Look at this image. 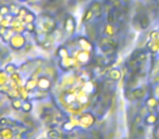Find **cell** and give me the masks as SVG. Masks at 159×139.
I'll return each mask as SVG.
<instances>
[{
  "mask_svg": "<svg viewBox=\"0 0 159 139\" xmlns=\"http://www.w3.org/2000/svg\"><path fill=\"white\" fill-rule=\"evenodd\" d=\"M49 2H54V0H49Z\"/></svg>",
  "mask_w": 159,
  "mask_h": 139,
  "instance_id": "obj_8",
  "label": "cell"
},
{
  "mask_svg": "<svg viewBox=\"0 0 159 139\" xmlns=\"http://www.w3.org/2000/svg\"><path fill=\"white\" fill-rule=\"evenodd\" d=\"M132 95L134 96V98L139 99V98H142L143 97V95H144V91H143V89H141V88L134 89V90L132 91Z\"/></svg>",
  "mask_w": 159,
  "mask_h": 139,
  "instance_id": "obj_5",
  "label": "cell"
},
{
  "mask_svg": "<svg viewBox=\"0 0 159 139\" xmlns=\"http://www.w3.org/2000/svg\"><path fill=\"white\" fill-rule=\"evenodd\" d=\"M138 133H139V135H143L144 134V128H143L142 126H140V127H138Z\"/></svg>",
  "mask_w": 159,
  "mask_h": 139,
  "instance_id": "obj_7",
  "label": "cell"
},
{
  "mask_svg": "<svg viewBox=\"0 0 159 139\" xmlns=\"http://www.w3.org/2000/svg\"><path fill=\"white\" fill-rule=\"evenodd\" d=\"M90 9L93 11V13H94V15H95L96 17H100L101 14H102V12H103V7H102V4H101L98 1H96V0H94V1H93L92 3H91Z\"/></svg>",
  "mask_w": 159,
  "mask_h": 139,
  "instance_id": "obj_2",
  "label": "cell"
},
{
  "mask_svg": "<svg viewBox=\"0 0 159 139\" xmlns=\"http://www.w3.org/2000/svg\"><path fill=\"white\" fill-rule=\"evenodd\" d=\"M93 15H94V13H93V11L91 10L90 8L89 9H87L86 10V12H84V22H89L91 19L93 17Z\"/></svg>",
  "mask_w": 159,
  "mask_h": 139,
  "instance_id": "obj_4",
  "label": "cell"
},
{
  "mask_svg": "<svg viewBox=\"0 0 159 139\" xmlns=\"http://www.w3.org/2000/svg\"><path fill=\"white\" fill-rule=\"evenodd\" d=\"M159 38V33L157 31H153V32L151 33V39L152 40H156Z\"/></svg>",
  "mask_w": 159,
  "mask_h": 139,
  "instance_id": "obj_6",
  "label": "cell"
},
{
  "mask_svg": "<svg viewBox=\"0 0 159 139\" xmlns=\"http://www.w3.org/2000/svg\"><path fill=\"white\" fill-rule=\"evenodd\" d=\"M157 6L159 7V0H158V1H157Z\"/></svg>",
  "mask_w": 159,
  "mask_h": 139,
  "instance_id": "obj_9",
  "label": "cell"
},
{
  "mask_svg": "<svg viewBox=\"0 0 159 139\" xmlns=\"http://www.w3.org/2000/svg\"><path fill=\"white\" fill-rule=\"evenodd\" d=\"M149 17L148 15L145 12H139L135 14V17H133V24L136 26V27H140L142 30H145L149 26Z\"/></svg>",
  "mask_w": 159,
  "mask_h": 139,
  "instance_id": "obj_1",
  "label": "cell"
},
{
  "mask_svg": "<svg viewBox=\"0 0 159 139\" xmlns=\"http://www.w3.org/2000/svg\"><path fill=\"white\" fill-rule=\"evenodd\" d=\"M108 77L113 80H118L120 77H121V72L117 69H114V70H111L108 73Z\"/></svg>",
  "mask_w": 159,
  "mask_h": 139,
  "instance_id": "obj_3",
  "label": "cell"
},
{
  "mask_svg": "<svg viewBox=\"0 0 159 139\" xmlns=\"http://www.w3.org/2000/svg\"><path fill=\"white\" fill-rule=\"evenodd\" d=\"M155 1H158V0H155Z\"/></svg>",
  "mask_w": 159,
  "mask_h": 139,
  "instance_id": "obj_10",
  "label": "cell"
}]
</instances>
